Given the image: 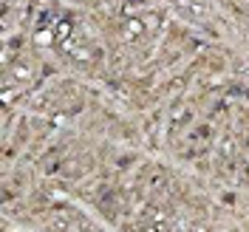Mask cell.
<instances>
[{"label": "cell", "instance_id": "cell-1", "mask_svg": "<svg viewBox=\"0 0 249 232\" xmlns=\"http://www.w3.org/2000/svg\"><path fill=\"white\" fill-rule=\"evenodd\" d=\"M34 74H37V65H34L29 57H23V60L17 57L15 65L9 62V65H6V74H3V88H6V93L12 91V85H17V88H20V85H29L31 79H34Z\"/></svg>", "mask_w": 249, "mask_h": 232}]
</instances>
